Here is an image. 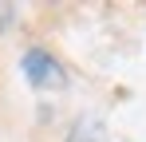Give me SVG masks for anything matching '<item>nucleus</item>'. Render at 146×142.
Instances as JSON below:
<instances>
[{"instance_id":"3","label":"nucleus","mask_w":146,"mask_h":142,"mask_svg":"<svg viewBox=\"0 0 146 142\" xmlns=\"http://www.w3.org/2000/svg\"><path fill=\"white\" fill-rule=\"evenodd\" d=\"M12 16H16V8H12V4H4V0H0V28H4V24H12Z\"/></svg>"},{"instance_id":"1","label":"nucleus","mask_w":146,"mask_h":142,"mask_svg":"<svg viewBox=\"0 0 146 142\" xmlns=\"http://www.w3.org/2000/svg\"><path fill=\"white\" fill-rule=\"evenodd\" d=\"M24 75L32 87H40V91H48V87H63L67 83V75H63V67L51 59L48 51H40V47H32L24 55Z\"/></svg>"},{"instance_id":"2","label":"nucleus","mask_w":146,"mask_h":142,"mask_svg":"<svg viewBox=\"0 0 146 142\" xmlns=\"http://www.w3.org/2000/svg\"><path fill=\"white\" fill-rule=\"evenodd\" d=\"M63 142H107V126H103V118H95V115H79Z\"/></svg>"}]
</instances>
